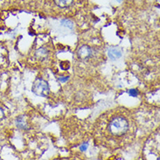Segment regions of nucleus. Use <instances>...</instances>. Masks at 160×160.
Listing matches in <instances>:
<instances>
[{"instance_id":"8","label":"nucleus","mask_w":160,"mask_h":160,"mask_svg":"<svg viewBox=\"0 0 160 160\" xmlns=\"http://www.w3.org/2000/svg\"><path fill=\"white\" fill-rule=\"evenodd\" d=\"M61 24L63 25L66 27H68V28H69V29H74V23L72 21H70L68 19H63L62 21H61Z\"/></svg>"},{"instance_id":"13","label":"nucleus","mask_w":160,"mask_h":160,"mask_svg":"<svg viewBox=\"0 0 160 160\" xmlns=\"http://www.w3.org/2000/svg\"><path fill=\"white\" fill-rule=\"evenodd\" d=\"M117 1H118V2H121L122 0H117Z\"/></svg>"},{"instance_id":"12","label":"nucleus","mask_w":160,"mask_h":160,"mask_svg":"<svg viewBox=\"0 0 160 160\" xmlns=\"http://www.w3.org/2000/svg\"><path fill=\"white\" fill-rule=\"evenodd\" d=\"M4 118V109L2 108H0V121H2Z\"/></svg>"},{"instance_id":"6","label":"nucleus","mask_w":160,"mask_h":160,"mask_svg":"<svg viewBox=\"0 0 160 160\" xmlns=\"http://www.w3.org/2000/svg\"><path fill=\"white\" fill-rule=\"evenodd\" d=\"M48 54H49L48 50L45 48H39L36 51V52H35V56H36V58L39 61H45V60H47L48 57Z\"/></svg>"},{"instance_id":"9","label":"nucleus","mask_w":160,"mask_h":160,"mask_svg":"<svg viewBox=\"0 0 160 160\" xmlns=\"http://www.w3.org/2000/svg\"><path fill=\"white\" fill-rule=\"evenodd\" d=\"M128 94L130 95V96H133V97H137L138 95V90L136 89V88H131L130 90L128 91Z\"/></svg>"},{"instance_id":"3","label":"nucleus","mask_w":160,"mask_h":160,"mask_svg":"<svg viewBox=\"0 0 160 160\" xmlns=\"http://www.w3.org/2000/svg\"><path fill=\"white\" fill-rule=\"evenodd\" d=\"M93 54V51L91 49L90 47L87 46V45H83L81 48H79L78 51H77V55H78L79 59L81 60H88L89 59Z\"/></svg>"},{"instance_id":"10","label":"nucleus","mask_w":160,"mask_h":160,"mask_svg":"<svg viewBox=\"0 0 160 160\" xmlns=\"http://www.w3.org/2000/svg\"><path fill=\"white\" fill-rule=\"evenodd\" d=\"M88 143H83L81 145V147H80V150L82 151V152H85L87 149H88Z\"/></svg>"},{"instance_id":"7","label":"nucleus","mask_w":160,"mask_h":160,"mask_svg":"<svg viewBox=\"0 0 160 160\" xmlns=\"http://www.w3.org/2000/svg\"><path fill=\"white\" fill-rule=\"evenodd\" d=\"M53 1L60 8H68L74 3V0H53Z\"/></svg>"},{"instance_id":"14","label":"nucleus","mask_w":160,"mask_h":160,"mask_svg":"<svg viewBox=\"0 0 160 160\" xmlns=\"http://www.w3.org/2000/svg\"><path fill=\"white\" fill-rule=\"evenodd\" d=\"M157 2H159V0H156Z\"/></svg>"},{"instance_id":"4","label":"nucleus","mask_w":160,"mask_h":160,"mask_svg":"<svg viewBox=\"0 0 160 160\" xmlns=\"http://www.w3.org/2000/svg\"><path fill=\"white\" fill-rule=\"evenodd\" d=\"M107 53H108V56L114 61V60H117L121 58L122 55V50L119 47H109L107 49Z\"/></svg>"},{"instance_id":"5","label":"nucleus","mask_w":160,"mask_h":160,"mask_svg":"<svg viewBox=\"0 0 160 160\" xmlns=\"http://www.w3.org/2000/svg\"><path fill=\"white\" fill-rule=\"evenodd\" d=\"M16 126L19 130H27L29 129V125H28V122H27V119H26V116L22 115L19 116L16 118V121H15Z\"/></svg>"},{"instance_id":"2","label":"nucleus","mask_w":160,"mask_h":160,"mask_svg":"<svg viewBox=\"0 0 160 160\" xmlns=\"http://www.w3.org/2000/svg\"><path fill=\"white\" fill-rule=\"evenodd\" d=\"M32 91L37 96L47 97L49 95L50 88H49L48 83L44 79L37 78L33 82V84H32Z\"/></svg>"},{"instance_id":"11","label":"nucleus","mask_w":160,"mask_h":160,"mask_svg":"<svg viewBox=\"0 0 160 160\" xmlns=\"http://www.w3.org/2000/svg\"><path fill=\"white\" fill-rule=\"evenodd\" d=\"M59 81L61 82H62V83H64V82H68V80H69V76H64V77H59V79H58Z\"/></svg>"},{"instance_id":"1","label":"nucleus","mask_w":160,"mask_h":160,"mask_svg":"<svg viewBox=\"0 0 160 160\" xmlns=\"http://www.w3.org/2000/svg\"><path fill=\"white\" fill-rule=\"evenodd\" d=\"M129 130V122L124 117H117L113 118L108 124V130L114 136L120 137L126 134Z\"/></svg>"}]
</instances>
